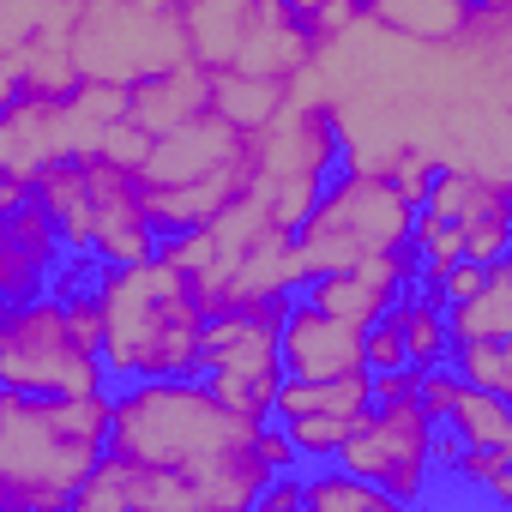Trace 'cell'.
I'll use <instances>...</instances> for the list:
<instances>
[{"label":"cell","mask_w":512,"mask_h":512,"mask_svg":"<svg viewBox=\"0 0 512 512\" xmlns=\"http://www.w3.org/2000/svg\"><path fill=\"white\" fill-rule=\"evenodd\" d=\"M199 109H211V67H199V61H175V67H157V73L127 85V115L151 139L193 121Z\"/></svg>","instance_id":"cell-14"},{"label":"cell","mask_w":512,"mask_h":512,"mask_svg":"<svg viewBox=\"0 0 512 512\" xmlns=\"http://www.w3.org/2000/svg\"><path fill=\"white\" fill-rule=\"evenodd\" d=\"M0 386L37 392V398H79L109 392L103 356L73 332L67 302L55 290L0 302Z\"/></svg>","instance_id":"cell-7"},{"label":"cell","mask_w":512,"mask_h":512,"mask_svg":"<svg viewBox=\"0 0 512 512\" xmlns=\"http://www.w3.org/2000/svg\"><path fill=\"white\" fill-rule=\"evenodd\" d=\"M31 193L49 211V223L61 235V253L79 266H127V260L157 253V229L145 217L139 181H133V169H121L109 157L49 163L31 181Z\"/></svg>","instance_id":"cell-4"},{"label":"cell","mask_w":512,"mask_h":512,"mask_svg":"<svg viewBox=\"0 0 512 512\" xmlns=\"http://www.w3.org/2000/svg\"><path fill=\"white\" fill-rule=\"evenodd\" d=\"M386 320L398 326L410 368H434V362H446V308H440L428 290H416V284L398 290L392 308H386Z\"/></svg>","instance_id":"cell-19"},{"label":"cell","mask_w":512,"mask_h":512,"mask_svg":"<svg viewBox=\"0 0 512 512\" xmlns=\"http://www.w3.org/2000/svg\"><path fill=\"white\" fill-rule=\"evenodd\" d=\"M253 506H260V512H296V506H302V476H296V470L266 476V488L253 494Z\"/></svg>","instance_id":"cell-25"},{"label":"cell","mask_w":512,"mask_h":512,"mask_svg":"<svg viewBox=\"0 0 512 512\" xmlns=\"http://www.w3.org/2000/svg\"><path fill=\"white\" fill-rule=\"evenodd\" d=\"M464 338H512V266L488 260L482 284L458 302H446V344Z\"/></svg>","instance_id":"cell-15"},{"label":"cell","mask_w":512,"mask_h":512,"mask_svg":"<svg viewBox=\"0 0 512 512\" xmlns=\"http://www.w3.org/2000/svg\"><path fill=\"white\" fill-rule=\"evenodd\" d=\"M446 368L464 386H482V392L512 398V338H464V344H446Z\"/></svg>","instance_id":"cell-21"},{"label":"cell","mask_w":512,"mask_h":512,"mask_svg":"<svg viewBox=\"0 0 512 512\" xmlns=\"http://www.w3.org/2000/svg\"><path fill=\"white\" fill-rule=\"evenodd\" d=\"M278 320L284 302H247V308H217L205 314L199 338V380L247 410V416H272V398L284 386V356H278Z\"/></svg>","instance_id":"cell-8"},{"label":"cell","mask_w":512,"mask_h":512,"mask_svg":"<svg viewBox=\"0 0 512 512\" xmlns=\"http://www.w3.org/2000/svg\"><path fill=\"white\" fill-rule=\"evenodd\" d=\"M452 482L482 488L488 506H512V452H500V446H458Z\"/></svg>","instance_id":"cell-22"},{"label":"cell","mask_w":512,"mask_h":512,"mask_svg":"<svg viewBox=\"0 0 512 512\" xmlns=\"http://www.w3.org/2000/svg\"><path fill=\"white\" fill-rule=\"evenodd\" d=\"M302 506L308 512H398L392 494H380L374 482L350 476L344 464H326V470L302 476Z\"/></svg>","instance_id":"cell-20"},{"label":"cell","mask_w":512,"mask_h":512,"mask_svg":"<svg viewBox=\"0 0 512 512\" xmlns=\"http://www.w3.org/2000/svg\"><path fill=\"white\" fill-rule=\"evenodd\" d=\"M440 428H452L464 446H500L512 452V404L500 392H482V386H452L446 410H440Z\"/></svg>","instance_id":"cell-18"},{"label":"cell","mask_w":512,"mask_h":512,"mask_svg":"<svg viewBox=\"0 0 512 512\" xmlns=\"http://www.w3.org/2000/svg\"><path fill=\"white\" fill-rule=\"evenodd\" d=\"M278 356H284V374L290 380H332V374H350L362 368V326L314 308L302 290L284 302V320H278Z\"/></svg>","instance_id":"cell-11"},{"label":"cell","mask_w":512,"mask_h":512,"mask_svg":"<svg viewBox=\"0 0 512 512\" xmlns=\"http://www.w3.org/2000/svg\"><path fill=\"white\" fill-rule=\"evenodd\" d=\"M422 205L440 211L446 223H470L476 211L506 205V175H488V169H470V163H434Z\"/></svg>","instance_id":"cell-17"},{"label":"cell","mask_w":512,"mask_h":512,"mask_svg":"<svg viewBox=\"0 0 512 512\" xmlns=\"http://www.w3.org/2000/svg\"><path fill=\"white\" fill-rule=\"evenodd\" d=\"M115 115H127V85H103V79H79L67 91L19 85L0 103V169L37 181L49 163L97 157V139Z\"/></svg>","instance_id":"cell-6"},{"label":"cell","mask_w":512,"mask_h":512,"mask_svg":"<svg viewBox=\"0 0 512 512\" xmlns=\"http://www.w3.org/2000/svg\"><path fill=\"white\" fill-rule=\"evenodd\" d=\"M290 85L284 79H266V73H247V67H211V109L241 127V133H260L278 109H284Z\"/></svg>","instance_id":"cell-16"},{"label":"cell","mask_w":512,"mask_h":512,"mask_svg":"<svg viewBox=\"0 0 512 512\" xmlns=\"http://www.w3.org/2000/svg\"><path fill=\"white\" fill-rule=\"evenodd\" d=\"M97 302V356L109 380H181L199 374V338L205 308L193 284L163 266L157 253L127 266H97L91 278Z\"/></svg>","instance_id":"cell-2"},{"label":"cell","mask_w":512,"mask_h":512,"mask_svg":"<svg viewBox=\"0 0 512 512\" xmlns=\"http://www.w3.org/2000/svg\"><path fill=\"white\" fill-rule=\"evenodd\" d=\"M73 506L79 512H205L199 494L181 476H169L157 464H139V458H121L109 446L91 464V476L79 482Z\"/></svg>","instance_id":"cell-12"},{"label":"cell","mask_w":512,"mask_h":512,"mask_svg":"<svg viewBox=\"0 0 512 512\" xmlns=\"http://www.w3.org/2000/svg\"><path fill=\"white\" fill-rule=\"evenodd\" d=\"M61 235L49 223V211L37 205V193L13 211H0V302H19L49 290V278L61 272Z\"/></svg>","instance_id":"cell-13"},{"label":"cell","mask_w":512,"mask_h":512,"mask_svg":"<svg viewBox=\"0 0 512 512\" xmlns=\"http://www.w3.org/2000/svg\"><path fill=\"white\" fill-rule=\"evenodd\" d=\"M428 440H434V416L422 410V398H374L356 428L344 434V446L332 452L350 476L374 482L380 494H392L398 506L428 500L434 470H428Z\"/></svg>","instance_id":"cell-9"},{"label":"cell","mask_w":512,"mask_h":512,"mask_svg":"<svg viewBox=\"0 0 512 512\" xmlns=\"http://www.w3.org/2000/svg\"><path fill=\"white\" fill-rule=\"evenodd\" d=\"M260 422L223 404L199 374L181 380H121L109 392V452L181 476L205 512H247L266 488Z\"/></svg>","instance_id":"cell-1"},{"label":"cell","mask_w":512,"mask_h":512,"mask_svg":"<svg viewBox=\"0 0 512 512\" xmlns=\"http://www.w3.org/2000/svg\"><path fill=\"white\" fill-rule=\"evenodd\" d=\"M145 151H151V133H145L133 115H115V121L103 127V139H97V157H109V163H121V169H139Z\"/></svg>","instance_id":"cell-24"},{"label":"cell","mask_w":512,"mask_h":512,"mask_svg":"<svg viewBox=\"0 0 512 512\" xmlns=\"http://www.w3.org/2000/svg\"><path fill=\"white\" fill-rule=\"evenodd\" d=\"M410 217H416V205L398 199L386 169L338 163L326 175V187L314 193L308 217L296 223V253H302L308 278L314 272H338V266L374 260V253L410 247Z\"/></svg>","instance_id":"cell-5"},{"label":"cell","mask_w":512,"mask_h":512,"mask_svg":"<svg viewBox=\"0 0 512 512\" xmlns=\"http://www.w3.org/2000/svg\"><path fill=\"white\" fill-rule=\"evenodd\" d=\"M416 266H422L416 247L374 253V260H356V266H338V272H314V278L302 284V296H308L314 308L350 320V326H368V320H380V314L392 308L398 290L416 284Z\"/></svg>","instance_id":"cell-10"},{"label":"cell","mask_w":512,"mask_h":512,"mask_svg":"<svg viewBox=\"0 0 512 512\" xmlns=\"http://www.w3.org/2000/svg\"><path fill=\"white\" fill-rule=\"evenodd\" d=\"M506 241H512V211L494 205V211H476L470 223H458V260H506Z\"/></svg>","instance_id":"cell-23"},{"label":"cell","mask_w":512,"mask_h":512,"mask_svg":"<svg viewBox=\"0 0 512 512\" xmlns=\"http://www.w3.org/2000/svg\"><path fill=\"white\" fill-rule=\"evenodd\" d=\"M109 446V392L37 398L0 386V512H67Z\"/></svg>","instance_id":"cell-3"}]
</instances>
